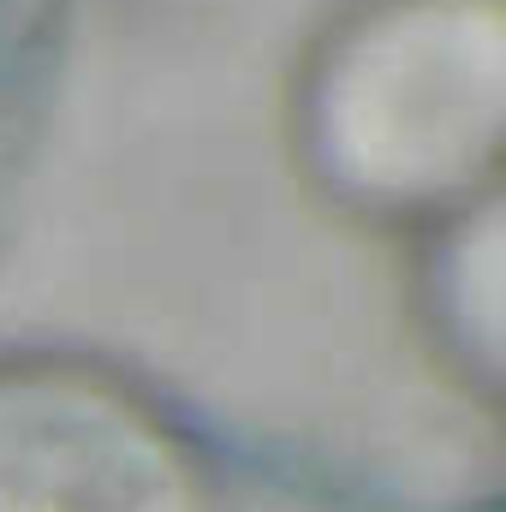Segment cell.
Segmentation results:
<instances>
[{"mask_svg": "<svg viewBox=\"0 0 506 512\" xmlns=\"http://www.w3.org/2000/svg\"><path fill=\"white\" fill-rule=\"evenodd\" d=\"M328 155L352 185L429 197L506 143V6L405 0L340 54L322 96Z\"/></svg>", "mask_w": 506, "mask_h": 512, "instance_id": "obj_1", "label": "cell"}, {"mask_svg": "<svg viewBox=\"0 0 506 512\" xmlns=\"http://www.w3.org/2000/svg\"><path fill=\"white\" fill-rule=\"evenodd\" d=\"M453 286H459V328L471 340V358L506 376V209H495L483 233L465 239Z\"/></svg>", "mask_w": 506, "mask_h": 512, "instance_id": "obj_2", "label": "cell"}]
</instances>
